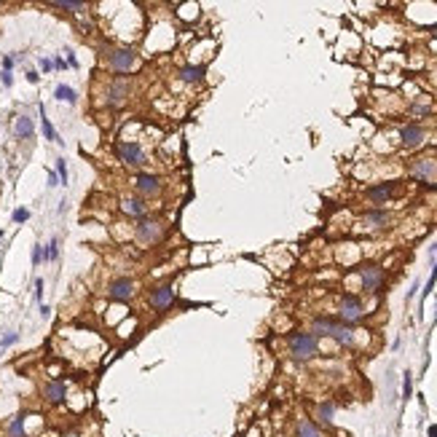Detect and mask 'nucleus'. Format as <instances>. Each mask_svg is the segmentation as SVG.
Instances as JSON below:
<instances>
[{"instance_id":"nucleus-1","label":"nucleus","mask_w":437,"mask_h":437,"mask_svg":"<svg viewBox=\"0 0 437 437\" xmlns=\"http://www.w3.org/2000/svg\"><path fill=\"white\" fill-rule=\"evenodd\" d=\"M311 335L314 338H332L335 344L341 346H354V327L344 325L338 319H330V317H317L311 319Z\"/></svg>"},{"instance_id":"nucleus-2","label":"nucleus","mask_w":437,"mask_h":437,"mask_svg":"<svg viewBox=\"0 0 437 437\" xmlns=\"http://www.w3.org/2000/svg\"><path fill=\"white\" fill-rule=\"evenodd\" d=\"M166 233V220H161L158 215H145L135 223V242L142 247L158 244Z\"/></svg>"},{"instance_id":"nucleus-3","label":"nucleus","mask_w":437,"mask_h":437,"mask_svg":"<svg viewBox=\"0 0 437 437\" xmlns=\"http://www.w3.org/2000/svg\"><path fill=\"white\" fill-rule=\"evenodd\" d=\"M287 346H290V357L298 359V362H306L317 354V338L311 332H292L287 338Z\"/></svg>"},{"instance_id":"nucleus-4","label":"nucleus","mask_w":437,"mask_h":437,"mask_svg":"<svg viewBox=\"0 0 437 437\" xmlns=\"http://www.w3.org/2000/svg\"><path fill=\"white\" fill-rule=\"evenodd\" d=\"M116 156H118L121 164L129 166V169H142V164L148 161L145 148H142L140 142H135V140H121L116 145Z\"/></svg>"},{"instance_id":"nucleus-5","label":"nucleus","mask_w":437,"mask_h":437,"mask_svg":"<svg viewBox=\"0 0 437 437\" xmlns=\"http://www.w3.org/2000/svg\"><path fill=\"white\" fill-rule=\"evenodd\" d=\"M108 64H110V70L113 73H129V70H135V64H137V51L135 49H129V46H116V49H108Z\"/></svg>"},{"instance_id":"nucleus-6","label":"nucleus","mask_w":437,"mask_h":437,"mask_svg":"<svg viewBox=\"0 0 437 437\" xmlns=\"http://www.w3.org/2000/svg\"><path fill=\"white\" fill-rule=\"evenodd\" d=\"M131 185H135V191L140 198H150V196H158L161 188H164V180H161L158 175L153 172H140L135 175V180H131Z\"/></svg>"},{"instance_id":"nucleus-7","label":"nucleus","mask_w":437,"mask_h":437,"mask_svg":"<svg viewBox=\"0 0 437 437\" xmlns=\"http://www.w3.org/2000/svg\"><path fill=\"white\" fill-rule=\"evenodd\" d=\"M362 317H365V306L357 295H344L338 300V322L354 325V322H359Z\"/></svg>"},{"instance_id":"nucleus-8","label":"nucleus","mask_w":437,"mask_h":437,"mask_svg":"<svg viewBox=\"0 0 437 437\" xmlns=\"http://www.w3.org/2000/svg\"><path fill=\"white\" fill-rule=\"evenodd\" d=\"M135 292H137V282L129 279V277H118V279H113L108 284V298L118 300V303L131 300V298H135Z\"/></svg>"},{"instance_id":"nucleus-9","label":"nucleus","mask_w":437,"mask_h":437,"mask_svg":"<svg viewBox=\"0 0 437 437\" xmlns=\"http://www.w3.org/2000/svg\"><path fill=\"white\" fill-rule=\"evenodd\" d=\"M148 303H150V309H153V311H166L175 303V287L169 282L156 284V287L148 292Z\"/></svg>"},{"instance_id":"nucleus-10","label":"nucleus","mask_w":437,"mask_h":437,"mask_svg":"<svg viewBox=\"0 0 437 437\" xmlns=\"http://www.w3.org/2000/svg\"><path fill=\"white\" fill-rule=\"evenodd\" d=\"M129 91H131L129 78H126V75H116V78L110 81V86H108V105H110V108H121V105H126Z\"/></svg>"},{"instance_id":"nucleus-11","label":"nucleus","mask_w":437,"mask_h":437,"mask_svg":"<svg viewBox=\"0 0 437 437\" xmlns=\"http://www.w3.org/2000/svg\"><path fill=\"white\" fill-rule=\"evenodd\" d=\"M359 279H362V290L365 292H378L381 290V284L386 279V274L381 265H376V263H365L362 268H359Z\"/></svg>"},{"instance_id":"nucleus-12","label":"nucleus","mask_w":437,"mask_h":437,"mask_svg":"<svg viewBox=\"0 0 437 437\" xmlns=\"http://www.w3.org/2000/svg\"><path fill=\"white\" fill-rule=\"evenodd\" d=\"M408 175H411L413 180H421V183H426V180H432L437 175V158H416L408 164Z\"/></svg>"},{"instance_id":"nucleus-13","label":"nucleus","mask_w":437,"mask_h":437,"mask_svg":"<svg viewBox=\"0 0 437 437\" xmlns=\"http://www.w3.org/2000/svg\"><path fill=\"white\" fill-rule=\"evenodd\" d=\"M41 394L49 405H62L64 400H68V384H64L62 378H51V381L43 384Z\"/></svg>"},{"instance_id":"nucleus-14","label":"nucleus","mask_w":437,"mask_h":437,"mask_svg":"<svg viewBox=\"0 0 437 437\" xmlns=\"http://www.w3.org/2000/svg\"><path fill=\"white\" fill-rule=\"evenodd\" d=\"M426 140V129L421 126V123H405V126L400 129V145L402 148H419L421 142Z\"/></svg>"},{"instance_id":"nucleus-15","label":"nucleus","mask_w":437,"mask_h":437,"mask_svg":"<svg viewBox=\"0 0 437 437\" xmlns=\"http://www.w3.org/2000/svg\"><path fill=\"white\" fill-rule=\"evenodd\" d=\"M394 191H397V183H378V185H370L365 191V196L373 204H386L389 198L394 196Z\"/></svg>"},{"instance_id":"nucleus-16","label":"nucleus","mask_w":437,"mask_h":437,"mask_svg":"<svg viewBox=\"0 0 437 437\" xmlns=\"http://www.w3.org/2000/svg\"><path fill=\"white\" fill-rule=\"evenodd\" d=\"M389 223H392V212H386V210H367V212L362 215V225L370 228V231L386 228Z\"/></svg>"},{"instance_id":"nucleus-17","label":"nucleus","mask_w":437,"mask_h":437,"mask_svg":"<svg viewBox=\"0 0 437 437\" xmlns=\"http://www.w3.org/2000/svg\"><path fill=\"white\" fill-rule=\"evenodd\" d=\"M121 212L137 217V220H140V217H145V215H150L145 198H140V196H126V198H121Z\"/></svg>"},{"instance_id":"nucleus-18","label":"nucleus","mask_w":437,"mask_h":437,"mask_svg":"<svg viewBox=\"0 0 437 437\" xmlns=\"http://www.w3.org/2000/svg\"><path fill=\"white\" fill-rule=\"evenodd\" d=\"M27 419H30V413H16L11 421L6 424V437H30L27 432Z\"/></svg>"},{"instance_id":"nucleus-19","label":"nucleus","mask_w":437,"mask_h":437,"mask_svg":"<svg viewBox=\"0 0 437 437\" xmlns=\"http://www.w3.org/2000/svg\"><path fill=\"white\" fill-rule=\"evenodd\" d=\"M204 75H207L204 64H183V68L177 70V78L183 83H201Z\"/></svg>"},{"instance_id":"nucleus-20","label":"nucleus","mask_w":437,"mask_h":437,"mask_svg":"<svg viewBox=\"0 0 437 437\" xmlns=\"http://www.w3.org/2000/svg\"><path fill=\"white\" fill-rule=\"evenodd\" d=\"M35 135V123L30 116H16L14 121V137L16 140H30Z\"/></svg>"},{"instance_id":"nucleus-21","label":"nucleus","mask_w":437,"mask_h":437,"mask_svg":"<svg viewBox=\"0 0 437 437\" xmlns=\"http://www.w3.org/2000/svg\"><path fill=\"white\" fill-rule=\"evenodd\" d=\"M295 437H325L322 429L311 419H298L295 421Z\"/></svg>"},{"instance_id":"nucleus-22","label":"nucleus","mask_w":437,"mask_h":437,"mask_svg":"<svg viewBox=\"0 0 437 437\" xmlns=\"http://www.w3.org/2000/svg\"><path fill=\"white\" fill-rule=\"evenodd\" d=\"M54 8H62V11H70V14H81L86 11V3H81V0H51Z\"/></svg>"},{"instance_id":"nucleus-23","label":"nucleus","mask_w":437,"mask_h":437,"mask_svg":"<svg viewBox=\"0 0 437 437\" xmlns=\"http://www.w3.org/2000/svg\"><path fill=\"white\" fill-rule=\"evenodd\" d=\"M38 110H41V129H43V137H46V140H51V142H59V145H62V140H59V135H56V131H54L51 121L46 118V110H43V105L38 108Z\"/></svg>"},{"instance_id":"nucleus-24","label":"nucleus","mask_w":437,"mask_h":437,"mask_svg":"<svg viewBox=\"0 0 437 437\" xmlns=\"http://www.w3.org/2000/svg\"><path fill=\"white\" fill-rule=\"evenodd\" d=\"M54 97L59 99V102H70V105H75V102H78V94H75V89L64 86V83H59V86L54 89Z\"/></svg>"},{"instance_id":"nucleus-25","label":"nucleus","mask_w":437,"mask_h":437,"mask_svg":"<svg viewBox=\"0 0 437 437\" xmlns=\"http://www.w3.org/2000/svg\"><path fill=\"white\" fill-rule=\"evenodd\" d=\"M332 413H335V405H332V402H322L317 408V419L322 424H332Z\"/></svg>"},{"instance_id":"nucleus-26","label":"nucleus","mask_w":437,"mask_h":437,"mask_svg":"<svg viewBox=\"0 0 437 437\" xmlns=\"http://www.w3.org/2000/svg\"><path fill=\"white\" fill-rule=\"evenodd\" d=\"M56 252H59V239L54 236V239L43 247V260H56Z\"/></svg>"},{"instance_id":"nucleus-27","label":"nucleus","mask_w":437,"mask_h":437,"mask_svg":"<svg viewBox=\"0 0 437 437\" xmlns=\"http://www.w3.org/2000/svg\"><path fill=\"white\" fill-rule=\"evenodd\" d=\"M16 341H19V332H14V330H8V332H6V335H3V338H0V351H6L8 346H14V344H16Z\"/></svg>"},{"instance_id":"nucleus-28","label":"nucleus","mask_w":437,"mask_h":437,"mask_svg":"<svg viewBox=\"0 0 437 437\" xmlns=\"http://www.w3.org/2000/svg\"><path fill=\"white\" fill-rule=\"evenodd\" d=\"M56 177H59L62 185H68V164H64V158L56 161Z\"/></svg>"},{"instance_id":"nucleus-29","label":"nucleus","mask_w":437,"mask_h":437,"mask_svg":"<svg viewBox=\"0 0 437 437\" xmlns=\"http://www.w3.org/2000/svg\"><path fill=\"white\" fill-rule=\"evenodd\" d=\"M27 220H30V210H24V207L14 210V223H27Z\"/></svg>"},{"instance_id":"nucleus-30","label":"nucleus","mask_w":437,"mask_h":437,"mask_svg":"<svg viewBox=\"0 0 437 437\" xmlns=\"http://www.w3.org/2000/svg\"><path fill=\"white\" fill-rule=\"evenodd\" d=\"M434 282H437V260L432 263V277H429V282H426V290H424V295H429V292L434 290Z\"/></svg>"},{"instance_id":"nucleus-31","label":"nucleus","mask_w":437,"mask_h":437,"mask_svg":"<svg viewBox=\"0 0 437 437\" xmlns=\"http://www.w3.org/2000/svg\"><path fill=\"white\" fill-rule=\"evenodd\" d=\"M411 392H413V381H411V376L405 373V378H402V397H405V400L411 397Z\"/></svg>"},{"instance_id":"nucleus-32","label":"nucleus","mask_w":437,"mask_h":437,"mask_svg":"<svg viewBox=\"0 0 437 437\" xmlns=\"http://www.w3.org/2000/svg\"><path fill=\"white\" fill-rule=\"evenodd\" d=\"M41 260H43V247H41V244H35V247H32V263L38 265Z\"/></svg>"},{"instance_id":"nucleus-33","label":"nucleus","mask_w":437,"mask_h":437,"mask_svg":"<svg viewBox=\"0 0 437 437\" xmlns=\"http://www.w3.org/2000/svg\"><path fill=\"white\" fill-rule=\"evenodd\" d=\"M411 113L413 116H429V105H413Z\"/></svg>"},{"instance_id":"nucleus-34","label":"nucleus","mask_w":437,"mask_h":437,"mask_svg":"<svg viewBox=\"0 0 437 437\" xmlns=\"http://www.w3.org/2000/svg\"><path fill=\"white\" fill-rule=\"evenodd\" d=\"M16 64V59L14 56H3V73H11V68Z\"/></svg>"},{"instance_id":"nucleus-35","label":"nucleus","mask_w":437,"mask_h":437,"mask_svg":"<svg viewBox=\"0 0 437 437\" xmlns=\"http://www.w3.org/2000/svg\"><path fill=\"white\" fill-rule=\"evenodd\" d=\"M35 300H43V279H35Z\"/></svg>"},{"instance_id":"nucleus-36","label":"nucleus","mask_w":437,"mask_h":437,"mask_svg":"<svg viewBox=\"0 0 437 437\" xmlns=\"http://www.w3.org/2000/svg\"><path fill=\"white\" fill-rule=\"evenodd\" d=\"M38 64H41V70H43V73H49V70H54V62H51V59H46V56H43V59L38 62Z\"/></svg>"},{"instance_id":"nucleus-37","label":"nucleus","mask_w":437,"mask_h":437,"mask_svg":"<svg viewBox=\"0 0 437 437\" xmlns=\"http://www.w3.org/2000/svg\"><path fill=\"white\" fill-rule=\"evenodd\" d=\"M0 81H3V86H6V89L11 86V83H14V78H11V73H3V75H0Z\"/></svg>"},{"instance_id":"nucleus-38","label":"nucleus","mask_w":437,"mask_h":437,"mask_svg":"<svg viewBox=\"0 0 437 437\" xmlns=\"http://www.w3.org/2000/svg\"><path fill=\"white\" fill-rule=\"evenodd\" d=\"M27 81H30V83H38V81H41V75H38L35 70H27Z\"/></svg>"},{"instance_id":"nucleus-39","label":"nucleus","mask_w":437,"mask_h":437,"mask_svg":"<svg viewBox=\"0 0 437 437\" xmlns=\"http://www.w3.org/2000/svg\"><path fill=\"white\" fill-rule=\"evenodd\" d=\"M51 62H54V68H56V70H64V68H68V62L59 59V56H56V59H51Z\"/></svg>"},{"instance_id":"nucleus-40","label":"nucleus","mask_w":437,"mask_h":437,"mask_svg":"<svg viewBox=\"0 0 437 437\" xmlns=\"http://www.w3.org/2000/svg\"><path fill=\"white\" fill-rule=\"evenodd\" d=\"M49 185H51V188H54V185H62L59 177H56V172H49Z\"/></svg>"},{"instance_id":"nucleus-41","label":"nucleus","mask_w":437,"mask_h":437,"mask_svg":"<svg viewBox=\"0 0 437 437\" xmlns=\"http://www.w3.org/2000/svg\"><path fill=\"white\" fill-rule=\"evenodd\" d=\"M68 64H70V68H78V59H75L73 51H68Z\"/></svg>"},{"instance_id":"nucleus-42","label":"nucleus","mask_w":437,"mask_h":437,"mask_svg":"<svg viewBox=\"0 0 437 437\" xmlns=\"http://www.w3.org/2000/svg\"><path fill=\"white\" fill-rule=\"evenodd\" d=\"M51 314V309L49 306H43V303H41V317H49Z\"/></svg>"},{"instance_id":"nucleus-43","label":"nucleus","mask_w":437,"mask_h":437,"mask_svg":"<svg viewBox=\"0 0 437 437\" xmlns=\"http://www.w3.org/2000/svg\"><path fill=\"white\" fill-rule=\"evenodd\" d=\"M429 437H437V424H432V426H429Z\"/></svg>"}]
</instances>
